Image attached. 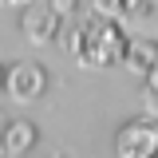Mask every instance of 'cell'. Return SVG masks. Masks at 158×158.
<instances>
[{"mask_svg":"<svg viewBox=\"0 0 158 158\" xmlns=\"http://www.w3.org/2000/svg\"><path fill=\"white\" fill-rule=\"evenodd\" d=\"M118 158H154L158 154V115H135L115 135Z\"/></svg>","mask_w":158,"mask_h":158,"instance_id":"obj_3","label":"cell"},{"mask_svg":"<svg viewBox=\"0 0 158 158\" xmlns=\"http://www.w3.org/2000/svg\"><path fill=\"white\" fill-rule=\"evenodd\" d=\"M0 87H4V63H0Z\"/></svg>","mask_w":158,"mask_h":158,"instance_id":"obj_14","label":"cell"},{"mask_svg":"<svg viewBox=\"0 0 158 158\" xmlns=\"http://www.w3.org/2000/svg\"><path fill=\"white\" fill-rule=\"evenodd\" d=\"M146 103H150V115H158V63L146 75Z\"/></svg>","mask_w":158,"mask_h":158,"instance_id":"obj_9","label":"cell"},{"mask_svg":"<svg viewBox=\"0 0 158 158\" xmlns=\"http://www.w3.org/2000/svg\"><path fill=\"white\" fill-rule=\"evenodd\" d=\"M0 135H4L8 158H16V154H28V150H32V146L40 142V131H36V123H32V118H8V127H4Z\"/></svg>","mask_w":158,"mask_h":158,"instance_id":"obj_5","label":"cell"},{"mask_svg":"<svg viewBox=\"0 0 158 158\" xmlns=\"http://www.w3.org/2000/svg\"><path fill=\"white\" fill-rule=\"evenodd\" d=\"M0 4H28V0H0Z\"/></svg>","mask_w":158,"mask_h":158,"instance_id":"obj_13","label":"cell"},{"mask_svg":"<svg viewBox=\"0 0 158 158\" xmlns=\"http://www.w3.org/2000/svg\"><path fill=\"white\" fill-rule=\"evenodd\" d=\"M48 71L36 59H12L4 67V95L12 103H36V99L48 95Z\"/></svg>","mask_w":158,"mask_h":158,"instance_id":"obj_2","label":"cell"},{"mask_svg":"<svg viewBox=\"0 0 158 158\" xmlns=\"http://www.w3.org/2000/svg\"><path fill=\"white\" fill-rule=\"evenodd\" d=\"M0 158H8V146H4V135H0Z\"/></svg>","mask_w":158,"mask_h":158,"instance_id":"obj_12","label":"cell"},{"mask_svg":"<svg viewBox=\"0 0 158 158\" xmlns=\"http://www.w3.org/2000/svg\"><path fill=\"white\" fill-rule=\"evenodd\" d=\"M48 4H52V8H56L63 20H71V16L79 12V4H83V0H48Z\"/></svg>","mask_w":158,"mask_h":158,"instance_id":"obj_10","label":"cell"},{"mask_svg":"<svg viewBox=\"0 0 158 158\" xmlns=\"http://www.w3.org/2000/svg\"><path fill=\"white\" fill-rule=\"evenodd\" d=\"M20 36L28 40L32 48H48V44H56L59 28H63V16H59L52 4H40V0H28V4H20Z\"/></svg>","mask_w":158,"mask_h":158,"instance_id":"obj_4","label":"cell"},{"mask_svg":"<svg viewBox=\"0 0 158 158\" xmlns=\"http://www.w3.org/2000/svg\"><path fill=\"white\" fill-rule=\"evenodd\" d=\"M4 127H8V115H4V107H0V131H4Z\"/></svg>","mask_w":158,"mask_h":158,"instance_id":"obj_11","label":"cell"},{"mask_svg":"<svg viewBox=\"0 0 158 158\" xmlns=\"http://www.w3.org/2000/svg\"><path fill=\"white\" fill-rule=\"evenodd\" d=\"M123 63H127L138 79H146V75H150V67L158 63V40H150V36L131 40V48H127V59H123Z\"/></svg>","mask_w":158,"mask_h":158,"instance_id":"obj_6","label":"cell"},{"mask_svg":"<svg viewBox=\"0 0 158 158\" xmlns=\"http://www.w3.org/2000/svg\"><path fill=\"white\" fill-rule=\"evenodd\" d=\"M154 16V0H131L127 4V20H150Z\"/></svg>","mask_w":158,"mask_h":158,"instance_id":"obj_8","label":"cell"},{"mask_svg":"<svg viewBox=\"0 0 158 158\" xmlns=\"http://www.w3.org/2000/svg\"><path fill=\"white\" fill-rule=\"evenodd\" d=\"M127 48H131V36L123 32V20L91 12L87 20H79V44H75V56L71 59L79 67H87V71H103V67L123 63Z\"/></svg>","mask_w":158,"mask_h":158,"instance_id":"obj_1","label":"cell"},{"mask_svg":"<svg viewBox=\"0 0 158 158\" xmlns=\"http://www.w3.org/2000/svg\"><path fill=\"white\" fill-rule=\"evenodd\" d=\"M127 4L131 0H91V12L111 16V20H127Z\"/></svg>","mask_w":158,"mask_h":158,"instance_id":"obj_7","label":"cell"}]
</instances>
